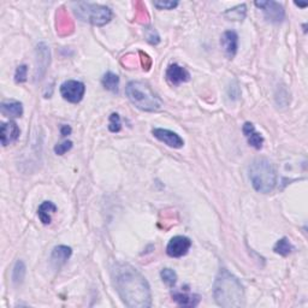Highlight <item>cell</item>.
Wrapping results in <instances>:
<instances>
[{
    "mask_svg": "<svg viewBox=\"0 0 308 308\" xmlns=\"http://www.w3.org/2000/svg\"><path fill=\"white\" fill-rule=\"evenodd\" d=\"M113 286L126 306L147 308L150 306V289L146 278L129 264H116L112 268Z\"/></svg>",
    "mask_w": 308,
    "mask_h": 308,
    "instance_id": "1",
    "label": "cell"
},
{
    "mask_svg": "<svg viewBox=\"0 0 308 308\" xmlns=\"http://www.w3.org/2000/svg\"><path fill=\"white\" fill-rule=\"evenodd\" d=\"M213 296L219 306L238 308L244 306V289L241 282L225 268L219 272L213 286Z\"/></svg>",
    "mask_w": 308,
    "mask_h": 308,
    "instance_id": "2",
    "label": "cell"
},
{
    "mask_svg": "<svg viewBox=\"0 0 308 308\" xmlns=\"http://www.w3.org/2000/svg\"><path fill=\"white\" fill-rule=\"evenodd\" d=\"M126 93L129 100L137 109L146 111V112H157V111L162 110V99L154 93V90L146 82H129L126 88Z\"/></svg>",
    "mask_w": 308,
    "mask_h": 308,
    "instance_id": "3",
    "label": "cell"
},
{
    "mask_svg": "<svg viewBox=\"0 0 308 308\" xmlns=\"http://www.w3.org/2000/svg\"><path fill=\"white\" fill-rule=\"evenodd\" d=\"M250 178L255 191L263 194H268L276 187V169L268 159L258 158L251 164Z\"/></svg>",
    "mask_w": 308,
    "mask_h": 308,
    "instance_id": "4",
    "label": "cell"
},
{
    "mask_svg": "<svg viewBox=\"0 0 308 308\" xmlns=\"http://www.w3.org/2000/svg\"><path fill=\"white\" fill-rule=\"evenodd\" d=\"M71 6H73L75 15L81 21L88 22L93 25H98V27L107 24L112 18V11L107 6L91 4V3L86 2L73 3Z\"/></svg>",
    "mask_w": 308,
    "mask_h": 308,
    "instance_id": "5",
    "label": "cell"
},
{
    "mask_svg": "<svg viewBox=\"0 0 308 308\" xmlns=\"http://www.w3.org/2000/svg\"><path fill=\"white\" fill-rule=\"evenodd\" d=\"M84 91H86V87L80 81L69 80L65 81L60 86V94L65 100L69 103L77 104L83 99Z\"/></svg>",
    "mask_w": 308,
    "mask_h": 308,
    "instance_id": "6",
    "label": "cell"
},
{
    "mask_svg": "<svg viewBox=\"0 0 308 308\" xmlns=\"http://www.w3.org/2000/svg\"><path fill=\"white\" fill-rule=\"evenodd\" d=\"M255 6H258L259 9L263 10L265 17L267 21L272 23H280L284 19V9L281 4H278L276 2H255Z\"/></svg>",
    "mask_w": 308,
    "mask_h": 308,
    "instance_id": "7",
    "label": "cell"
},
{
    "mask_svg": "<svg viewBox=\"0 0 308 308\" xmlns=\"http://www.w3.org/2000/svg\"><path fill=\"white\" fill-rule=\"evenodd\" d=\"M50 64V48L48 46L41 42L37 47V59H35V80L40 81L45 76Z\"/></svg>",
    "mask_w": 308,
    "mask_h": 308,
    "instance_id": "8",
    "label": "cell"
},
{
    "mask_svg": "<svg viewBox=\"0 0 308 308\" xmlns=\"http://www.w3.org/2000/svg\"><path fill=\"white\" fill-rule=\"evenodd\" d=\"M192 247V241L186 236H175L170 240L166 253L171 258H181L188 253Z\"/></svg>",
    "mask_w": 308,
    "mask_h": 308,
    "instance_id": "9",
    "label": "cell"
},
{
    "mask_svg": "<svg viewBox=\"0 0 308 308\" xmlns=\"http://www.w3.org/2000/svg\"><path fill=\"white\" fill-rule=\"evenodd\" d=\"M152 134L156 139L162 141L169 147H172V148H181L184 145V141H183L182 137L178 134L171 132V130L163 129V128H154Z\"/></svg>",
    "mask_w": 308,
    "mask_h": 308,
    "instance_id": "10",
    "label": "cell"
},
{
    "mask_svg": "<svg viewBox=\"0 0 308 308\" xmlns=\"http://www.w3.org/2000/svg\"><path fill=\"white\" fill-rule=\"evenodd\" d=\"M55 28H57L58 35L67 37L74 32V22L64 8H60L55 15Z\"/></svg>",
    "mask_w": 308,
    "mask_h": 308,
    "instance_id": "11",
    "label": "cell"
},
{
    "mask_svg": "<svg viewBox=\"0 0 308 308\" xmlns=\"http://www.w3.org/2000/svg\"><path fill=\"white\" fill-rule=\"evenodd\" d=\"M166 78L172 86H179L183 82L191 80V74L178 64H171L166 70Z\"/></svg>",
    "mask_w": 308,
    "mask_h": 308,
    "instance_id": "12",
    "label": "cell"
},
{
    "mask_svg": "<svg viewBox=\"0 0 308 308\" xmlns=\"http://www.w3.org/2000/svg\"><path fill=\"white\" fill-rule=\"evenodd\" d=\"M19 128L17 127V124L15 122H6L2 124V134H0V137H2V143L3 146H8L10 143L15 142L16 140L19 137Z\"/></svg>",
    "mask_w": 308,
    "mask_h": 308,
    "instance_id": "13",
    "label": "cell"
},
{
    "mask_svg": "<svg viewBox=\"0 0 308 308\" xmlns=\"http://www.w3.org/2000/svg\"><path fill=\"white\" fill-rule=\"evenodd\" d=\"M222 46L224 48L225 53L230 59L235 57L236 52H237V46H238V37L235 32L229 30L225 32L222 37Z\"/></svg>",
    "mask_w": 308,
    "mask_h": 308,
    "instance_id": "14",
    "label": "cell"
},
{
    "mask_svg": "<svg viewBox=\"0 0 308 308\" xmlns=\"http://www.w3.org/2000/svg\"><path fill=\"white\" fill-rule=\"evenodd\" d=\"M242 132H243L244 136L247 137L248 143H250L252 147H254L255 149H260L261 147H263V143H264L263 136H261L259 133L255 132V128L253 124L250 122L244 123L243 128H242Z\"/></svg>",
    "mask_w": 308,
    "mask_h": 308,
    "instance_id": "15",
    "label": "cell"
},
{
    "mask_svg": "<svg viewBox=\"0 0 308 308\" xmlns=\"http://www.w3.org/2000/svg\"><path fill=\"white\" fill-rule=\"evenodd\" d=\"M172 299L181 307H196L200 302L199 295L181 293V291H173Z\"/></svg>",
    "mask_w": 308,
    "mask_h": 308,
    "instance_id": "16",
    "label": "cell"
},
{
    "mask_svg": "<svg viewBox=\"0 0 308 308\" xmlns=\"http://www.w3.org/2000/svg\"><path fill=\"white\" fill-rule=\"evenodd\" d=\"M71 253H73V251H71V248L68 247V245H58V247L54 248L51 254L52 264L58 267L61 266V265L65 264V261L71 257Z\"/></svg>",
    "mask_w": 308,
    "mask_h": 308,
    "instance_id": "17",
    "label": "cell"
},
{
    "mask_svg": "<svg viewBox=\"0 0 308 308\" xmlns=\"http://www.w3.org/2000/svg\"><path fill=\"white\" fill-rule=\"evenodd\" d=\"M57 211V206H55L52 201H44L42 204L39 206L38 208V215L40 218L41 223L44 225L51 224L52 218L51 214Z\"/></svg>",
    "mask_w": 308,
    "mask_h": 308,
    "instance_id": "18",
    "label": "cell"
},
{
    "mask_svg": "<svg viewBox=\"0 0 308 308\" xmlns=\"http://www.w3.org/2000/svg\"><path fill=\"white\" fill-rule=\"evenodd\" d=\"M2 112L9 117H21L23 114V106L18 101H6L2 104Z\"/></svg>",
    "mask_w": 308,
    "mask_h": 308,
    "instance_id": "19",
    "label": "cell"
},
{
    "mask_svg": "<svg viewBox=\"0 0 308 308\" xmlns=\"http://www.w3.org/2000/svg\"><path fill=\"white\" fill-rule=\"evenodd\" d=\"M103 86L105 89L117 93L119 86V77L113 73H106L103 77Z\"/></svg>",
    "mask_w": 308,
    "mask_h": 308,
    "instance_id": "20",
    "label": "cell"
},
{
    "mask_svg": "<svg viewBox=\"0 0 308 308\" xmlns=\"http://www.w3.org/2000/svg\"><path fill=\"white\" fill-rule=\"evenodd\" d=\"M273 251H274V253L280 254V255H282V257H287V255H289L291 252L294 251V247L287 237H283V238H281V240L278 241L276 244H274Z\"/></svg>",
    "mask_w": 308,
    "mask_h": 308,
    "instance_id": "21",
    "label": "cell"
},
{
    "mask_svg": "<svg viewBox=\"0 0 308 308\" xmlns=\"http://www.w3.org/2000/svg\"><path fill=\"white\" fill-rule=\"evenodd\" d=\"M225 17H228L231 21H242L245 16V5H238L236 8L229 9L224 14Z\"/></svg>",
    "mask_w": 308,
    "mask_h": 308,
    "instance_id": "22",
    "label": "cell"
},
{
    "mask_svg": "<svg viewBox=\"0 0 308 308\" xmlns=\"http://www.w3.org/2000/svg\"><path fill=\"white\" fill-rule=\"evenodd\" d=\"M24 276H25V265L23 261L18 260L15 265L14 271H12V282H14L15 284L22 283L23 280H24Z\"/></svg>",
    "mask_w": 308,
    "mask_h": 308,
    "instance_id": "23",
    "label": "cell"
},
{
    "mask_svg": "<svg viewBox=\"0 0 308 308\" xmlns=\"http://www.w3.org/2000/svg\"><path fill=\"white\" fill-rule=\"evenodd\" d=\"M136 12H135V19L139 23H142V24H145V23L148 22L149 19V15L148 12H147V9L143 3L137 2L136 4Z\"/></svg>",
    "mask_w": 308,
    "mask_h": 308,
    "instance_id": "24",
    "label": "cell"
},
{
    "mask_svg": "<svg viewBox=\"0 0 308 308\" xmlns=\"http://www.w3.org/2000/svg\"><path fill=\"white\" fill-rule=\"evenodd\" d=\"M160 276H162V280L166 286L172 288L176 284L177 282V274L176 272L171 270V268H164V270L160 272Z\"/></svg>",
    "mask_w": 308,
    "mask_h": 308,
    "instance_id": "25",
    "label": "cell"
},
{
    "mask_svg": "<svg viewBox=\"0 0 308 308\" xmlns=\"http://www.w3.org/2000/svg\"><path fill=\"white\" fill-rule=\"evenodd\" d=\"M122 128V123H120V117L118 113H112L110 116V123H109V130L111 133H118L120 132Z\"/></svg>",
    "mask_w": 308,
    "mask_h": 308,
    "instance_id": "26",
    "label": "cell"
},
{
    "mask_svg": "<svg viewBox=\"0 0 308 308\" xmlns=\"http://www.w3.org/2000/svg\"><path fill=\"white\" fill-rule=\"evenodd\" d=\"M27 74H28V68L27 65H21L17 68L15 74V81L17 83H23V82L27 81Z\"/></svg>",
    "mask_w": 308,
    "mask_h": 308,
    "instance_id": "27",
    "label": "cell"
},
{
    "mask_svg": "<svg viewBox=\"0 0 308 308\" xmlns=\"http://www.w3.org/2000/svg\"><path fill=\"white\" fill-rule=\"evenodd\" d=\"M71 148H73V142L71 141H64V142L59 143V145L54 147V152L58 156H63V154L67 153Z\"/></svg>",
    "mask_w": 308,
    "mask_h": 308,
    "instance_id": "28",
    "label": "cell"
},
{
    "mask_svg": "<svg viewBox=\"0 0 308 308\" xmlns=\"http://www.w3.org/2000/svg\"><path fill=\"white\" fill-rule=\"evenodd\" d=\"M139 54H140L141 65H142L145 70L148 71L149 69H150V67H152V59H150V57H149L148 54L145 53V52H142V51H140Z\"/></svg>",
    "mask_w": 308,
    "mask_h": 308,
    "instance_id": "29",
    "label": "cell"
},
{
    "mask_svg": "<svg viewBox=\"0 0 308 308\" xmlns=\"http://www.w3.org/2000/svg\"><path fill=\"white\" fill-rule=\"evenodd\" d=\"M178 5L177 2H154V6L159 10H172Z\"/></svg>",
    "mask_w": 308,
    "mask_h": 308,
    "instance_id": "30",
    "label": "cell"
},
{
    "mask_svg": "<svg viewBox=\"0 0 308 308\" xmlns=\"http://www.w3.org/2000/svg\"><path fill=\"white\" fill-rule=\"evenodd\" d=\"M146 38H147V41L150 42V44H153V45L159 44V41H160L159 35L157 34V32L152 28H148L146 30Z\"/></svg>",
    "mask_w": 308,
    "mask_h": 308,
    "instance_id": "31",
    "label": "cell"
},
{
    "mask_svg": "<svg viewBox=\"0 0 308 308\" xmlns=\"http://www.w3.org/2000/svg\"><path fill=\"white\" fill-rule=\"evenodd\" d=\"M122 64L124 65V67H127V68H129V69H133L136 65L135 55H134V54H128V55H126V57H124L122 59Z\"/></svg>",
    "mask_w": 308,
    "mask_h": 308,
    "instance_id": "32",
    "label": "cell"
},
{
    "mask_svg": "<svg viewBox=\"0 0 308 308\" xmlns=\"http://www.w3.org/2000/svg\"><path fill=\"white\" fill-rule=\"evenodd\" d=\"M60 134L61 136H68L71 134V128L69 126H61L60 128Z\"/></svg>",
    "mask_w": 308,
    "mask_h": 308,
    "instance_id": "33",
    "label": "cell"
},
{
    "mask_svg": "<svg viewBox=\"0 0 308 308\" xmlns=\"http://www.w3.org/2000/svg\"><path fill=\"white\" fill-rule=\"evenodd\" d=\"M295 4H296L297 6H300V8H306L307 6V4H301V3H295Z\"/></svg>",
    "mask_w": 308,
    "mask_h": 308,
    "instance_id": "34",
    "label": "cell"
}]
</instances>
